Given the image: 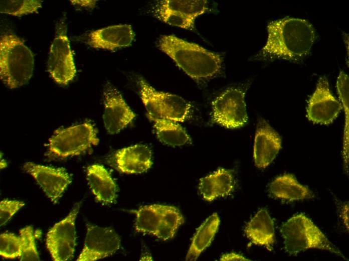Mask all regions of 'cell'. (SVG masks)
<instances>
[{"mask_svg":"<svg viewBox=\"0 0 349 261\" xmlns=\"http://www.w3.org/2000/svg\"><path fill=\"white\" fill-rule=\"evenodd\" d=\"M267 27V39L259 52L263 58L300 61L309 54L316 38L314 27L303 19L284 17Z\"/></svg>","mask_w":349,"mask_h":261,"instance_id":"obj_1","label":"cell"},{"mask_svg":"<svg viewBox=\"0 0 349 261\" xmlns=\"http://www.w3.org/2000/svg\"><path fill=\"white\" fill-rule=\"evenodd\" d=\"M159 49L169 56L181 70L197 82L209 80L222 68V56L174 35L159 38Z\"/></svg>","mask_w":349,"mask_h":261,"instance_id":"obj_2","label":"cell"},{"mask_svg":"<svg viewBox=\"0 0 349 261\" xmlns=\"http://www.w3.org/2000/svg\"><path fill=\"white\" fill-rule=\"evenodd\" d=\"M34 67L33 53L16 34L7 32L0 38V76L3 83L14 89L26 84Z\"/></svg>","mask_w":349,"mask_h":261,"instance_id":"obj_3","label":"cell"},{"mask_svg":"<svg viewBox=\"0 0 349 261\" xmlns=\"http://www.w3.org/2000/svg\"><path fill=\"white\" fill-rule=\"evenodd\" d=\"M285 251L290 255L310 248L326 250L345 258L314 222L304 214L293 215L281 226Z\"/></svg>","mask_w":349,"mask_h":261,"instance_id":"obj_4","label":"cell"},{"mask_svg":"<svg viewBox=\"0 0 349 261\" xmlns=\"http://www.w3.org/2000/svg\"><path fill=\"white\" fill-rule=\"evenodd\" d=\"M94 125L89 121L56 130L49 139L46 157L61 160L79 155L98 144Z\"/></svg>","mask_w":349,"mask_h":261,"instance_id":"obj_5","label":"cell"},{"mask_svg":"<svg viewBox=\"0 0 349 261\" xmlns=\"http://www.w3.org/2000/svg\"><path fill=\"white\" fill-rule=\"evenodd\" d=\"M140 97L149 119L162 118L184 122L188 119L192 112V105L187 100L178 95L158 91L144 79L138 81Z\"/></svg>","mask_w":349,"mask_h":261,"instance_id":"obj_6","label":"cell"},{"mask_svg":"<svg viewBox=\"0 0 349 261\" xmlns=\"http://www.w3.org/2000/svg\"><path fill=\"white\" fill-rule=\"evenodd\" d=\"M48 71L56 83L66 85L76 74L65 19L56 25L55 35L51 44L47 63Z\"/></svg>","mask_w":349,"mask_h":261,"instance_id":"obj_7","label":"cell"},{"mask_svg":"<svg viewBox=\"0 0 349 261\" xmlns=\"http://www.w3.org/2000/svg\"><path fill=\"white\" fill-rule=\"evenodd\" d=\"M245 91L240 87L226 89L213 101L211 119L227 128H238L248 122Z\"/></svg>","mask_w":349,"mask_h":261,"instance_id":"obj_8","label":"cell"},{"mask_svg":"<svg viewBox=\"0 0 349 261\" xmlns=\"http://www.w3.org/2000/svg\"><path fill=\"white\" fill-rule=\"evenodd\" d=\"M81 204V202L75 204L67 216L46 234V247L54 260H70L73 257L76 245L75 221Z\"/></svg>","mask_w":349,"mask_h":261,"instance_id":"obj_9","label":"cell"},{"mask_svg":"<svg viewBox=\"0 0 349 261\" xmlns=\"http://www.w3.org/2000/svg\"><path fill=\"white\" fill-rule=\"evenodd\" d=\"M83 248L76 260L95 261L111 256L120 247L121 239L111 227L87 224Z\"/></svg>","mask_w":349,"mask_h":261,"instance_id":"obj_10","label":"cell"},{"mask_svg":"<svg viewBox=\"0 0 349 261\" xmlns=\"http://www.w3.org/2000/svg\"><path fill=\"white\" fill-rule=\"evenodd\" d=\"M342 108L341 103L331 92L326 77H320L308 101L306 116L308 120L315 123L329 124L337 117Z\"/></svg>","mask_w":349,"mask_h":261,"instance_id":"obj_11","label":"cell"},{"mask_svg":"<svg viewBox=\"0 0 349 261\" xmlns=\"http://www.w3.org/2000/svg\"><path fill=\"white\" fill-rule=\"evenodd\" d=\"M103 120L108 133L116 134L130 124L135 114L125 102L119 91L110 83L103 89Z\"/></svg>","mask_w":349,"mask_h":261,"instance_id":"obj_12","label":"cell"},{"mask_svg":"<svg viewBox=\"0 0 349 261\" xmlns=\"http://www.w3.org/2000/svg\"><path fill=\"white\" fill-rule=\"evenodd\" d=\"M23 169L31 175L52 202L57 203L72 182L71 175L62 168L27 162Z\"/></svg>","mask_w":349,"mask_h":261,"instance_id":"obj_13","label":"cell"},{"mask_svg":"<svg viewBox=\"0 0 349 261\" xmlns=\"http://www.w3.org/2000/svg\"><path fill=\"white\" fill-rule=\"evenodd\" d=\"M281 138L267 120L260 118L256 125L253 160L259 169H265L275 159L281 148Z\"/></svg>","mask_w":349,"mask_h":261,"instance_id":"obj_14","label":"cell"},{"mask_svg":"<svg viewBox=\"0 0 349 261\" xmlns=\"http://www.w3.org/2000/svg\"><path fill=\"white\" fill-rule=\"evenodd\" d=\"M111 162L118 171L125 174H141L152 165V153L145 145L137 144L116 151Z\"/></svg>","mask_w":349,"mask_h":261,"instance_id":"obj_15","label":"cell"},{"mask_svg":"<svg viewBox=\"0 0 349 261\" xmlns=\"http://www.w3.org/2000/svg\"><path fill=\"white\" fill-rule=\"evenodd\" d=\"M134 33L130 25H117L89 33L85 42L96 49L114 50L130 46Z\"/></svg>","mask_w":349,"mask_h":261,"instance_id":"obj_16","label":"cell"},{"mask_svg":"<svg viewBox=\"0 0 349 261\" xmlns=\"http://www.w3.org/2000/svg\"><path fill=\"white\" fill-rule=\"evenodd\" d=\"M235 185L234 171L219 168L200 180L198 190L205 200L212 202L218 198L231 195L235 189Z\"/></svg>","mask_w":349,"mask_h":261,"instance_id":"obj_17","label":"cell"},{"mask_svg":"<svg viewBox=\"0 0 349 261\" xmlns=\"http://www.w3.org/2000/svg\"><path fill=\"white\" fill-rule=\"evenodd\" d=\"M244 231L253 244L272 250L275 241L274 223L267 209H260L246 224Z\"/></svg>","mask_w":349,"mask_h":261,"instance_id":"obj_18","label":"cell"},{"mask_svg":"<svg viewBox=\"0 0 349 261\" xmlns=\"http://www.w3.org/2000/svg\"><path fill=\"white\" fill-rule=\"evenodd\" d=\"M88 186L97 201L103 204L114 203L117 197V185L107 169L102 165L93 164L87 168Z\"/></svg>","mask_w":349,"mask_h":261,"instance_id":"obj_19","label":"cell"},{"mask_svg":"<svg viewBox=\"0 0 349 261\" xmlns=\"http://www.w3.org/2000/svg\"><path fill=\"white\" fill-rule=\"evenodd\" d=\"M273 198L289 201L312 199L314 194L308 187L299 183L292 174H285L276 177L268 187Z\"/></svg>","mask_w":349,"mask_h":261,"instance_id":"obj_20","label":"cell"},{"mask_svg":"<svg viewBox=\"0 0 349 261\" xmlns=\"http://www.w3.org/2000/svg\"><path fill=\"white\" fill-rule=\"evenodd\" d=\"M220 219L216 212L208 217L195 232L188 249L186 260H197L211 244L219 227Z\"/></svg>","mask_w":349,"mask_h":261,"instance_id":"obj_21","label":"cell"},{"mask_svg":"<svg viewBox=\"0 0 349 261\" xmlns=\"http://www.w3.org/2000/svg\"><path fill=\"white\" fill-rule=\"evenodd\" d=\"M156 136L162 144L171 147L191 144L192 138L187 131L177 122L162 118H152Z\"/></svg>","mask_w":349,"mask_h":261,"instance_id":"obj_22","label":"cell"},{"mask_svg":"<svg viewBox=\"0 0 349 261\" xmlns=\"http://www.w3.org/2000/svg\"><path fill=\"white\" fill-rule=\"evenodd\" d=\"M163 208V205L151 204L133 211L136 215V231L154 235L161 219Z\"/></svg>","mask_w":349,"mask_h":261,"instance_id":"obj_23","label":"cell"},{"mask_svg":"<svg viewBox=\"0 0 349 261\" xmlns=\"http://www.w3.org/2000/svg\"><path fill=\"white\" fill-rule=\"evenodd\" d=\"M184 222V217L178 208L163 205L161 219L154 236L163 241L171 239Z\"/></svg>","mask_w":349,"mask_h":261,"instance_id":"obj_24","label":"cell"},{"mask_svg":"<svg viewBox=\"0 0 349 261\" xmlns=\"http://www.w3.org/2000/svg\"><path fill=\"white\" fill-rule=\"evenodd\" d=\"M159 8L177 12L195 19L208 9L205 0H165L160 1Z\"/></svg>","mask_w":349,"mask_h":261,"instance_id":"obj_25","label":"cell"},{"mask_svg":"<svg viewBox=\"0 0 349 261\" xmlns=\"http://www.w3.org/2000/svg\"><path fill=\"white\" fill-rule=\"evenodd\" d=\"M42 1L38 0H2L0 12L14 16L37 13L42 7Z\"/></svg>","mask_w":349,"mask_h":261,"instance_id":"obj_26","label":"cell"},{"mask_svg":"<svg viewBox=\"0 0 349 261\" xmlns=\"http://www.w3.org/2000/svg\"><path fill=\"white\" fill-rule=\"evenodd\" d=\"M19 234L22 244L20 260H40L33 227L28 226L21 228L19 230Z\"/></svg>","mask_w":349,"mask_h":261,"instance_id":"obj_27","label":"cell"},{"mask_svg":"<svg viewBox=\"0 0 349 261\" xmlns=\"http://www.w3.org/2000/svg\"><path fill=\"white\" fill-rule=\"evenodd\" d=\"M22 252V241L20 236L10 232L0 235V254L10 259L20 257Z\"/></svg>","mask_w":349,"mask_h":261,"instance_id":"obj_28","label":"cell"},{"mask_svg":"<svg viewBox=\"0 0 349 261\" xmlns=\"http://www.w3.org/2000/svg\"><path fill=\"white\" fill-rule=\"evenodd\" d=\"M156 15L158 18L169 25L191 30L194 28L195 19L181 13L158 8Z\"/></svg>","mask_w":349,"mask_h":261,"instance_id":"obj_29","label":"cell"},{"mask_svg":"<svg viewBox=\"0 0 349 261\" xmlns=\"http://www.w3.org/2000/svg\"><path fill=\"white\" fill-rule=\"evenodd\" d=\"M336 88L344 111L345 124L344 134H348V76L344 71H341L336 81Z\"/></svg>","mask_w":349,"mask_h":261,"instance_id":"obj_30","label":"cell"},{"mask_svg":"<svg viewBox=\"0 0 349 261\" xmlns=\"http://www.w3.org/2000/svg\"><path fill=\"white\" fill-rule=\"evenodd\" d=\"M25 203L21 201L4 199L0 202V224H6Z\"/></svg>","mask_w":349,"mask_h":261,"instance_id":"obj_31","label":"cell"},{"mask_svg":"<svg viewBox=\"0 0 349 261\" xmlns=\"http://www.w3.org/2000/svg\"><path fill=\"white\" fill-rule=\"evenodd\" d=\"M340 217L346 227L348 230V203H344L340 206L339 208Z\"/></svg>","mask_w":349,"mask_h":261,"instance_id":"obj_32","label":"cell"},{"mask_svg":"<svg viewBox=\"0 0 349 261\" xmlns=\"http://www.w3.org/2000/svg\"><path fill=\"white\" fill-rule=\"evenodd\" d=\"M220 260H250V259L245 257L242 254L235 252H230L223 254L220 258Z\"/></svg>","mask_w":349,"mask_h":261,"instance_id":"obj_33","label":"cell"},{"mask_svg":"<svg viewBox=\"0 0 349 261\" xmlns=\"http://www.w3.org/2000/svg\"><path fill=\"white\" fill-rule=\"evenodd\" d=\"M70 2L74 6L93 9L95 7L97 1H70Z\"/></svg>","mask_w":349,"mask_h":261,"instance_id":"obj_34","label":"cell"}]
</instances>
